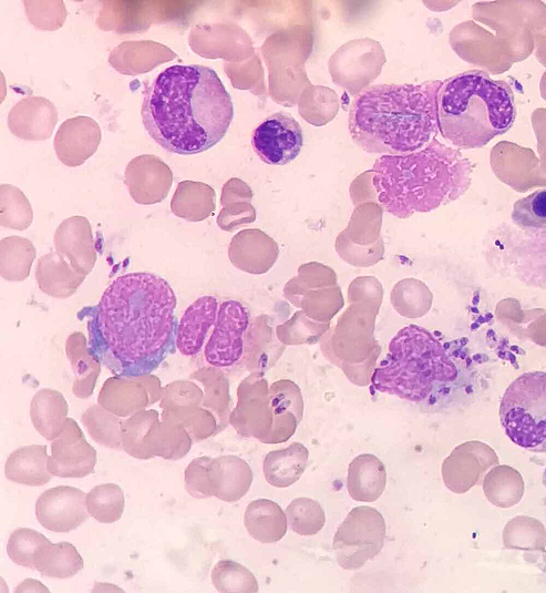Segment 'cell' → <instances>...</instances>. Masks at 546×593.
I'll list each match as a JSON object with an SVG mask.
<instances>
[{
  "instance_id": "cell-1",
  "label": "cell",
  "mask_w": 546,
  "mask_h": 593,
  "mask_svg": "<svg viewBox=\"0 0 546 593\" xmlns=\"http://www.w3.org/2000/svg\"><path fill=\"white\" fill-rule=\"evenodd\" d=\"M175 307L174 290L156 274L115 278L96 307L94 354L122 376L148 374L171 341Z\"/></svg>"
},
{
  "instance_id": "cell-2",
  "label": "cell",
  "mask_w": 546,
  "mask_h": 593,
  "mask_svg": "<svg viewBox=\"0 0 546 593\" xmlns=\"http://www.w3.org/2000/svg\"><path fill=\"white\" fill-rule=\"evenodd\" d=\"M141 115L146 132L162 149L193 155L222 141L234 117V106L212 68L176 64L146 85Z\"/></svg>"
},
{
  "instance_id": "cell-3",
  "label": "cell",
  "mask_w": 546,
  "mask_h": 593,
  "mask_svg": "<svg viewBox=\"0 0 546 593\" xmlns=\"http://www.w3.org/2000/svg\"><path fill=\"white\" fill-rule=\"evenodd\" d=\"M442 83H384L364 89L349 110L352 141L368 153L382 155L423 149L439 131L437 93Z\"/></svg>"
},
{
  "instance_id": "cell-4",
  "label": "cell",
  "mask_w": 546,
  "mask_h": 593,
  "mask_svg": "<svg viewBox=\"0 0 546 593\" xmlns=\"http://www.w3.org/2000/svg\"><path fill=\"white\" fill-rule=\"evenodd\" d=\"M371 381L379 392L423 402L470 395L474 374L468 358L454 355L427 329L409 325L390 340Z\"/></svg>"
},
{
  "instance_id": "cell-5",
  "label": "cell",
  "mask_w": 546,
  "mask_h": 593,
  "mask_svg": "<svg viewBox=\"0 0 546 593\" xmlns=\"http://www.w3.org/2000/svg\"><path fill=\"white\" fill-rule=\"evenodd\" d=\"M378 202L398 218L430 212L464 190L465 168L456 152L433 139L402 155H381L371 170Z\"/></svg>"
},
{
  "instance_id": "cell-6",
  "label": "cell",
  "mask_w": 546,
  "mask_h": 593,
  "mask_svg": "<svg viewBox=\"0 0 546 593\" xmlns=\"http://www.w3.org/2000/svg\"><path fill=\"white\" fill-rule=\"evenodd\" d=\"M516 105L511 86L481 71L444 81L437 93L439 130L461 149H477L511 129Z\"/></svg>"
},
{
  "instance_id": "cell-7",
  "label": "cell",
  "mask_w": 546,
  "mask_h": 593,
  "mask_svg": "<svg viewBox=\"0 0 546 593\" xmlns=\"http://www.w3.org/2000/svg\"><path fill=\"white\" fill-rule=\"evenodd\" d=\"M498 413L512 442L532 452H546V372H524L513 380Z\"/></svg>"
},
{
  "instance_id": "cell-8",
  "label": "cell",
  "mask_w": 546,
  "mask_h": 593,
  "mask_svg": "<svg viewBox=\"0 0 546 593\" xmlns=\"http://www.w3.org/2000/svg\"><path fill=\"white\" fill-rule=\"evenodd\" d=\"M387 533L383 515L374 508H353L338 526L333 552L339 566L359 570L382 550Z\"/></svg>"
},
{
  "instance_id": "cell-9",
  "label": "cell",
  "mask_w": 546,
  "mask_h": 593,
  "mask_svg": "<svg viewBox=\"0 0 546 593\" xmlns=\"http://www.w3.org/2000/svg\"><path fill=\"white\" fill-rule=\"evenodd\" d=\"M251 145L266 164L286 165L299 155L303 131L291 114L276 112L255 127Z\"/></svg>"
},
{
  "instance_id": "cell-10",
  "label": "cell",
  "mask_w": 546,
  "mask_h": 593,
  "mask_svg": "<svg viewBox=\"0 0 546 593\" xmlns=\"http://www.w3.org/2000/svg\"><path fill=\"white\" fill-rule=\"evenodd\" d=\"M248 323V311L243 304L236 300L220 304L214 330L204 349L210 366L229 367L241 358Z\"/></svg>"
},
{
  "instance_id": "cell-11",
  "label": "cell",
  "mask_w": 546,
  "mask_h": 593,
  "mask_svg": "<svg viewBox=\"0 0 546 593\" xmlns=\"http://www.w3.org/2000/svg\"><path fill=\"white\" fill-rule=\"evenodd\" d=\"M266 386V381L256 374L239 384L238 402L229 415V423L239 436L269 444L274 411L267 405Z\"/></svg>"
},
{
  "instance_id": "cell-12",
  "label": "cell",
  "mask_w": 546,
  "mask_h": 593,
  "mask_svg": "<svg viewBox=\"0 0 546 593\" xmlns=\"http://www.w3.org/2000/svg\"><path fill=\"white\" fill-rule=\"evenodd\" d=\"M96 450L86 441L76 421L68 418L62 432L51 442L48 469L60 478H84L94 471Z\"/></svg>"
},
{
  "instance_id": "cell-13",
  "label": "cell",
  "mask_w": 546,
  "mask_h": 593,
  "mask_svg": "<svg viewBox=\"0 0 546 593\" xmlns=\"http://www.w3.org/2000/svg\"><path fill=\"white\" fill-rule=\"evenodd\" d=\"M38 522L53 532H70L90 517L86 494L78 488L59 485L43 491L35 502Z\"/></svg>"
},
{
  "instance_id": "cell-14",
  "label": "cell",
  "mask_w": 546,
  "mask_h": 593,
  "mask_svg": "<svg viewBox=\"0 0 546 593\" xmlns=\"http://www.w3.org/2000/svg\"><path fill=\"white\" fill-rule=\"evenodd\" d=\"M124 183L135 203L157 204L165 200L169 193L173 172L161 157L143 154L127 163Z\"/></svg>"
},
{
  "instance_id": "cell-15",
  "label": "cell",
  "mask_w": 546,
  "mask_h": 593,
  "mask_svg": "<svg viewBox=\"0 0 546 593\" xmlns=\"http://www.w3.org/2000/svg\"><path fill=\"white\" fill-rule=\"evenodd\" d=\"M101 137V129L94 119L85 115L70 117L55 133L56 157L66 166H80L96 152Z\"/></svg>"
},
{
  "instance_id": "cell-16",
  "label": "cell",
  "mask_w": 546,
  "mask_h": 593,
  "mask_svg": "<svg viewBox=\"0 0 546 593\" xmlns=\"http://www.w3.org/2000/svg\"><path fill=\"white\" fill-rule=\"evenodd\" d=\"M55 252L62 255L80 274L86 276L96 263L92 227L85 216L65 218L53 236Z\"/></svg>"
},
{
  "instance_id": "cell-17",
  "label": "cell",
  "mask_w": 546,
  "mask_h": 593,
  "mask_svg": "<svg viewBox=\"0 0 546 593\" xmlns=\"http://www.w3.org/2000/svg\"><path fill=\"white\" fill-rule=\"evenodd\" d=\"M58 122L55 105L43 96H28L19 101L8 114L12 134L25 141L49 139Z\"/></svg>"
},
{
  "instance_id": "cell-18",
  "label": "cell",
  "mask_w": 546,
  "mask_h": 593,
  "mask_svg": "<svg viewBox=\"0 0 546 593\" xmlns=\"http://www.w3.org/2000/svg\"><path fill=\"white\" fill-rule=\"evenodd\" d=\"M177 54L168 47L151 41H124L116 45L109 55V63L125 75H137L172 61Z\"/></svg>"
},
{
  "instance_id": "cell-19",
  "label": "cell",
  "mask_w": 546,
  "mask_h": 593,
  "mask_svg": "<svg viewBox=\"0 0 546 593\" xmlns=\"http://www.w3.org/2000/svg\"><path fill=\"white\" fill-rule=\"evenodd\" d=\"M218 303L213 296H202L185 310L176 334V347L184 356L200 351L209 328L215 325Z\"/></svg>"
},
{
  "instance_id": "cell-20",
  "label": "cell",
  "mask_w": 546,
  "mask_h": 593,
  "mask_svg": "<svg viewBox=\"0 0 546 593\" xmlns=\"http://www.w3.org/2000/svg\"><path fill=\"white\" fill-rule=\"evenodd\" d=\"M150 395L137 376L116 375L100 389L97 403L120 418H127L151 406Z\"/></svg>"
},
{
  "instance_id": "cell-21",
  "label": "cell",
  "mask_w": 546,
  "mask_h": 593,
  "mask_svg": "<svg viewBox=\"0 0 546 593\" xmlns=\"http://www.w3.org/2000/svg\"><path fill=\"white\" fill-rule=\"evenodd\" d=\"M209 478L214 497L225 502H236L249 491L253 470L239 457L220 456L212 459Z\"/></svg>"
},
{
  "instance_id": "cell-22",
  "label": "cell",
  "mask_w": 546,
  "mask_h": 593,
  "mask_svg": "<svg viewBox=\"0 0 546 593\" xmlns=\"http://www.w3.org/2000/svg\"><path fill=\"white\" fill-rule=\"evenodd\" d=\"M387 470L374 454L357 456L348 467L347 490L359 502L377 501L385 490Z\"/></svg>"
},
{
  "instance_id": "cell-23",
  "label": "cell",
  "mask_w": 546,
  "mask_h": 593,
  "mask_svg": "<svg viewBox=\"0 0 546 593\" xmlns=\"http://www.w3.org/2000/svg\"><path fill=\"white\" fill-rule=\"evenodd\" d=\"M85 276L78 273L58 252H49L38 259L35 279L42 293L54 298L71 297Z\"/></svg>"
},
{
  "instance_id": "cell-24",
  "label": "cell",
  "mask_w": 546,
  "mask_h": 593,
  "mask_svg": "<svg viewBox=\"0 0 546 593\" xmlns=\"http://www.w3.org/2000/svg\"><path fill=\"white\" fill-rule=\"evenodd\" d=\"M65 354L73 371L72 392L78 398L86 399L93 393L101 361L80 331H74L66 338Z\"/></svg>"
},
{
  "instance_id": "cell-25",
  "label": "cell",
  "mask_w": 546,
  "mask_h": 593,
  "mask_svg": "<svg viewBox=\"0 0 546 593\" xmlns=\"http://www.w3.org/2000/svg\"><path fill=\"white\" fill-rule=\"evenodd\" d=\"M48 458L44 444L20 447L7 458L4 476L14 483L30 487L43 485L52 478L48 469Z\"/></svg>"
},
{
  "instance_id": "cell-26",
  "label": "cell",
  "mask_w": 546,
  "mask_h": 593,
  "mask_svg": "<svg viewBox=\"0 0 546 593\" xmlns=\"http://www.w3.org/2000/svg\"><path fill=\"white\" fill-rule=\"evenodd\" d=\"M309 459L305 444L293 442L287 448L268 452L262 462L264 477L275 488H287L303 474Z\"/></svg>"
},
{
  "instance_id": "cell-27",
  "label": "cell",
  "mask_w": 546,
  "mask_h": 593,
  "mask_svg": "<svg viewBox=\"0 0 546 593\" xmlns=\"http://www.w3.org/2000/svg\"><path fill=\"white\" fill-rule=\"evenodd\" d=\"M244 524L249 535L260 543L278 542L288 529L286 513L268 499L254 500L246 507Z\"/></svg>"
},
{
  "instance_id": "cell-28",
  "label": "cell",
  "mask_w": 546,
  "mask_h": 593,
  "mask_svg": "<svg viewBox=\"0 0 546 593\" xmlns=\"http://www.w3.org/2000/svg\"><path fill=\"white\" fill-rule=\"evenodd\" d=\"M68 412L69 406L65 398L54 389H40L30 402L32 425L47 440L52 441L62 432Z\"/></svg>"
},
{
  "instance_id": "cell-29",
  "label": "cell",
  "mask_w": 546,
  "mask_h": 593,
  "mask_svg": "<svg viewBox=\"0 0 546 593\" xmlns=\"http://www.w3.org/2000/svg\"><path fill=\"white\" fill-rule=\"evenodd\" d=\"M215 209V192L204 182L183 181L177 184L171 201L172 213L188 222H200Z\"/></svg>"
},
{
  "instance_id": "cell-30",
  "label": "cell",
  "mask_w": 546,
  "mask_h": 593,
  "mask_svg": "<svg viewBox=\"0 0 546 593\" xmlns=\"http://www.w3.org/2000/svg\"><path fill=\"white\" fill-rule=\"evenodd\" d=\"M193 440L188 432L179 425L158 419L147 432L144 444L152 458L161 457L166 460H178L185 457Z\"/></svg>"
},
{
  "instance_id": "cell-31",
  "label": "cell",
  "mask_w": 546,
  "mask_h": 593,
  "mask_svg": "<svg viewBox=\"0 0 546 593\" xmlns=\"http://www.w3.org/2000/svg\"><path fill=\"white\" fill-rule=\"evenodd\" d=\"M190 378L200 382L204 387V400L202 406L212 411L218 421L217 433L229 421V387L224 372L214 366H205L190 375Z\"/></svg>"
},
{
  "instance_id": "cell-32",
  "label": "cell",
  "mask_w": 546,
  "mask_h": 593,
  "mask_svg": "<svg viewBox=\"0 0 546 593\" xmlns=\"http://www.w3.org/2000/svg\"><path fill=\"white\" fill-rule=\"evenodd\" d=\"M37 251L31 241L9 236L0 241V275L9 282H22L30 275Z\"/></svg>"
},
{
  "instance_id": "cell-33",
  "label": "cell",
  "mask_w": 546,
  "mask_h": 593,
  "mask_svg": "<svg viewBox=\"0 0 546 593\" xmlns=\"http://www.w3.org/2000/svg\"><path fill=\"white\" fill-rule=\"evenodd\" d=\"M84 566L82 556L70 542L49 544L39 555L35 569L41 575L51 579H69Z\"/></svg>"
},
{
  "instance_id": "cell-34",
  "label": "cell",
  "mask_w": 546,
  "mask_h": 593,
  "mask_svg": "<svg viewBox=\"0 0 546 593\" xmlns=\"http://www.w3.org/2000/svg\"><path fill=\"white\" fill-rule=\"evenodd\" d=\"M81 421L95 442L110 449L123 450L120 417L97 403L83 411Z\"/></svg>"
},
{
  "instance_id": "cell-35",
  "label": "cell",
  "mask_w": 546,
  "mask_h": 593,
  "mask_svg": "<svg viewBox=\"0 0 546 593\" xmlns=\"http://www.w3.org/2000/svg\"><path fill=\"white\" fill-rule=\"evenodd\" d=\"M86 508L91 517L101 523H114L124 512L123 490L116 483L97 484L86 493Z\"/></svg>"
},
{
  "instance_id": "cell-36",
  "label": "cell",
  "mask_w": 546,
  "mask_h": 593,
  "mask_svg": "<svg viewBox=\"0 0 546 593\" xmlns=\"http://www.w3.org/2000/svg\"><path fill=\"white\" fill-rule=\"evenodd\" d=\"M161 418L183 427L190 436L193 442L203 441L216 434L218 429L216 416L203 406L163 410Z\"/></svg>"
},
{
  "instance_id": "cell-37",
  "label": "cell",
  "mask_w": 546,
  "mask_h": 593,
  "mask_svg": "<svg viewBox=\"0 0 546 593\" xmlns=\"http://www.w3.org/2000/svg\"><path fill=\"white\" fill-rule=\"evenodd\" d=\"M158 419L159 415L156 410L143 409L122 420L121 432L123 450L136 459H152L145 448L144 440L153 423Z\"/></svg>"
},
{
  "instance_id": "cell-38",
  "label": "cell",
  "mask_w": 546,
  "mask_h": 593,
  "mask_svg": "<svg viewBox=\"0 0 546 593\" xmlns=\"http://www.w3.org/2000/svg\"><path fill=\"white\" fill-rule=\"evenodd\" d=\"M214 587L220 593H256L259 591L255 575L244 565L231 560L218 561L210 574Z\"/></svg>"
},
{
  "instance_id": "cell-39",
  "label": "cell",
  "mask_w": 546,
  "mask_h": 593,
  "mask_svg": "<svg viewBox=\"0 0 546 593\" xmlns=\"http://www.w3.org/2000/svg\"><path fill=\"white\" fill-rule=\"evenodd\" d=\"M33 222L31 204L23 192L14 185L0 186V224L2 227L24 231Z\"/></svg>"
},
{
  "instance_id": "cell-40",
  "label": "cell",
  "mask_w": 546,
  "mask_h": 593,
  "mask_svg": "<svg viewBox=\"0 0 546 593\" xmlns=\"http://www.w3.org/2000/svg\"><path fill=\"white\" fill-rule=\"evenodd\" d=\"M51 543L45 535L35 530L19 528L9 536L7 553L17 565L34 570L39 555Z\"/></svg>"
},
{
  "instance_id": "cell-41",
  "label": "cell",
  "mask_w": 546,
  "mask_h": 593,
  "mask_svg": "<svg viewBox=\"0 0 546 593\" xmlns=\"http://www.w3.org/2000/svg\"><path fill=\"white\" fill-rule=\"evenodd\" d=\"M286 515L291 530L301 536L317 534L326 523L320 503L307 497L293 499L286 508Z\"/></svg>"
},
{
  "instance_id": "cell-42",
  "label": "cell",
  "mask_w": 546,
  "mask_h": 593,
  "mask_svg": "<svg viewBox=\"0 0 546 593\" xmlns=\"http://www.w3.org/2000/svg\"><path fill=\"white\" fill-rule=\"evenodd\" d=\"M513 222L525 229L546 228V188L535 191L516 201L512 209Z\"/></svg>"
},
{
  "instance_id": "cell-43",
  "label": "cell",
  "mask_w": 546,
  "mask_h": 593,
  "mask_svg": "<svg viewBox=\"0 0 546 593\" xmlns=\"http://www.w3.org/2000/svg\"><path fill=\"white\" fill-rule=\"evenodd\" d=\"M204 391L190 380H175L162 389L161 408L171 410L178 407L202 406Z\"/></svg>"
},
{
  "instance_id": "cell-44",
  "label": "cell",
  "mask_w": 546,
  "mask_h": 593,
  "mask_svg": "<svg viewBox=\"0 0 546 593\" xmlns=\"http://www.w3.org/2000/svg\"><path fill=\"white\" fill-rule=\"evenodd\" d=\"M212 457L203 456L193 459L185 469V489L196 499L214 497L209 478V463Z\"/></svg>"
},
{
  "instance_id": "cell-45",
  "label": "cell",
  "mask_w": 546,
  "mask_h": 593,
  "mask_svg": "<svg viewBox=\"0 0 546 593\" xmlns=\"http://www.w3.org/2000/svg\"><path fill=\"white\" fill-rule=\"evenodd\" d=\"M251 207L246 204H233L225 206L217 217L218 226L224 231H233L238 225L249 222L253 218Z\"/></svg>"
},
{
  "instance_id": "cell-46",
  "label": "cell",
  "mask_w": 546,
  "mask_h": 593,
  "mask_svg": "<svg viewBox=\"0 0 546 593\" xmlns=\"http://www.w3.org/2000/svg\"><path fill=\"white\" fill-rule=\"evenodd\" d=\"M249 188L241 181L231 178L223 187L220 203L228 206L235 200L249 197Z\"/></svg>"
},
{
  "instance_id": "cell-47",
  "label": "cell",
  "mask_w": 546,
  "mask_h": 593,
  "mask_svg": "<svg viewBox=\"0 0 546 593\" xmlns=\"http://www.w3.org/2000/svg\"><path fill=\"white\" fill-rule=\"evenodd\" d=\"M137 377L148 391L151 400L150 403L153 405L156 401H159L163 389L161 380L151 374L138 375Z\"/></svg>"
},
{
  "instance_id": "cell-48",
  "label": "cell",
  "mask_w": 546,
  "mask_h": 593,
  "mask_svg": "<svg viewBox=\"0 0 546 593\" xmlns=\"http://www.w3.org/2000/svg\"><path fill=\"white\" fill-rule=\"evenodd\" d=\"M14 592H49V590L38 580L25 579L17 585Z\"/></svg>"
},
{
  "instance_id": "cell-49",
  "label": "cell",
  "mask_w": 546,
  "mask_h": 593,
  "mask_svg": "<svg viewBox=\"0 0 546 593\" xmlns=\"http://www.w3.org/2000/svg\"><path fill=\"white\" fill-rule=\"evenodd\" d=\"M543 481H544V484H545V487H546V469H545V471H544V478H543Z\"/></svg>"
}]
</instances>
